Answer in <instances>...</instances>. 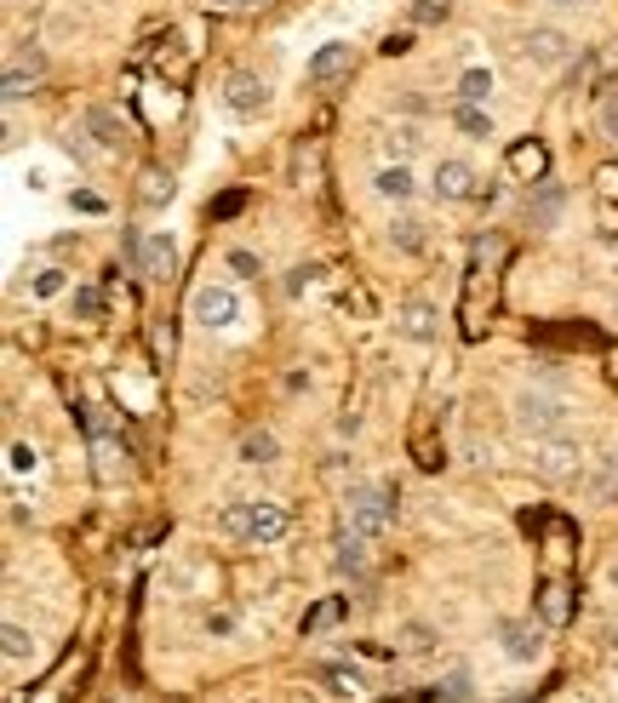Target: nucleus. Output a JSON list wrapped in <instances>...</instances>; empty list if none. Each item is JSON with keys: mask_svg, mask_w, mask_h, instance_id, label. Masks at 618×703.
<instances>
[{"mask_svg": "<svg viewBox=\"0 0 618 703\" xmlns=\"http://www.w3.org/2000/svg\"><path fill=\"white\" fill-rule=\"evenodd\" d=\"M395 486H349L344 497V527L349 532H361L367 543H379L390 527H395Z\"/></svg>", "mask_w": 618, "mask_h": 703, "instance_id": "1", "label": "nucleus"}, {"mask_svg": "<svg viewBox=\"0 0 618 703\" xmlns=\"http://www.w3.org/2000/svg\"><path fill=\"white\" fill-rule=\"evenodd\" d=\"M126 258L138 263V275L149 281H172V269H178V246H172V235H126Z\"/></svg>", "mask_w": 618, "mask_h": 703, "instance_id": "2", "label": "nucleus"}, {"mask_svg": "<svg viewBox=\"0 0 618 703\" xmlns=\"http://www.w3.org/2000/svg\"><path fill=\"white\" fill-rule=\"evenodd\" d=\"M567 423V406L556 400V395H533V390H521L516 395V429L521 435H556V429Z\"/></svg>", "mask_w": 618, "mask_h": 703, "instance_id": "3", "label": "nucleus"}, {"mask_svg": "<svg viewBox=\"0 0 618 703\" xmlns=\"http://www.w3.org/2000/svg\"><path fill=\"white\" fill-rule=\"evenodd\" d=\"M189 321H201V326H212V332H224V326H235L240 321V298L230 286H195V298H189Z\"/></svg>", "mask_w": 618, "mask_h": 703, "instance_id": "4", "label": "nucleus"}, {"mask_svg": "<svg viewBox=\"0 0 618 703\" xmlns=\"http://www.w3.org/2000/svg\"><path fill=\"white\" fill-rule=\"evenodd\" d=\"M533 474L544 481H567V474H579V446L567 435H539L533 441Z\"/></svg>", "mask_w": 618, "mask_h": 703, "instance_id": "5", "label": "nucleus"}, {"mask_svg": "<svg viewBox=\"0 0 618 703\" xmlns=\"http://www.w3.org/2000/svg\"><path fill=\"white\" fill-rule=\"evenodd\" d=\"M498 646H504V657H516V664H539L544 657V629L527 624V618H498Z\"/></svg>", "mask_w": 618, "mask_h": 703, "instance_id": "6", "label": "nucleus"}, {"mask_svg": "<svg viewBox=\"0 0 618 703\" xmlns=\"http://www.w3.org/2000/svg\"><path fill=\"white\" fill-rule=\"evenodd\" d=\"M430 189H435V200H481V177L470 161H435Z\"/></svg>", "mask_w": 618, "mask_h": 703, "instance_id": "7", "label": "nucleus"}, {"mask_svg": "<svg viewBox=\"0 0 618 703\" xmlns=\"http://www.w3.org/2000/svg\"><path fill=\"white\" fill-rule=\"evenodd\" d=\"M81 132H86V138H92L103 155H121V149L132 144V138H126V121H121L109 103H92V109H86V115H81Z\"/></svg>", "mask_w": 618, "mask_h": 703, "instance_id": "8", "label": "nucleus"}, {"mask_svg": "<svg viewBox=\"0 0 618 703\" xmlns=\"http://www.w3.org/2000/svg\"><path fill=\"white\" fill-rule=\"evenodd\" d=\"M224 103L235 115H263V109H270V86H263V75H252V70H235L224 81Z\"/></svg>", "mask_w": 618, "mask_h": 703, "instance_id": "9", "label": "nucleus"}, {"mask_svg": "<svg viewBox=\"0 0 618 703\" xmlns=\"http://www.w3.org/2000/svg\"><path fill=\"white\" fill-rule=\"evenodd\" d=\"M521 47H527V58H533L539 63V70H561V63L572 58V40L561 35V29H527V40H521Z\"/></svg>", "mask_w": 618, "mask_h": 703, "instance_id": "10", "label": "nucleus"}, {"mask_svg": "<svg viewBox=\"0 0 618 703\" xmlns=\"http://www.w3.org/2000/svg\"><path fill=\"white\" fill-rule=\"evenodd\" d=\"M286 532H293V515H286V504H275V497H258V504H252V543H281Z\"/></svg>", "mask_w": 618, "mask_h": 703, "instance_id": "11", "label": "nucleus"}, {"mask_svg": "<svg viewBox=\"0 0 618 703\" xmlns=\"http://www.w3.org/2000/svg\"><path fill=\"white\" fill-rule=\"evenodd\" d=\"M349 70H356V52H349L344 40H326V47L309 58V81H316V86L338 81V75H349Z\"/></svg>", "mask_w": 618, "mask_h": 703, "instance_id": "12", "label": "nucleus"}, {"mask_svg": "<svg viewBox=\"0 0 618 703\" xmlns=\"http://www.w3.org/2000/svg\"><path fill=\"white\" fill-rule=\"evenodd\" d=\"M435 321H441L435 304L407 298V304H401V321H395V326H401V337H412V344H430V337H435Z\"/></svg>", "mask_w": 618, "mask_h": 703, "instance_id": "13", "label": "nucleus"}, {"mask_svg": "<svg viewBox=\"0 0 618 703\" xmlns=\"http://www.w3.org/2000/svg\"><path fill=\"white\" fill-rule=\"evenodd\" d=\"M40 70H47V58H40V52H29V58H12V70H7V103H24V98L35 92Z\"/></svg>", "mask_w": 618, "mask_h": 703, "instance_id": "14", "label": "nucleus"}, {"mask_svg": "<svg viewBox=\"0 0 618 703\" xmlns=\"http://www.w3.org/2000/svg\"><path fill=\"white\" fill-rule=\"evenodd\" d=\"M333 566L344 578H367V538L361 532H338V543H333Z\"/></svg>", "mask_w": 618, "mask_h": 703, "instance_id": "15", "label": "nucleus"}, {"mask_svg": "<svg viewBox=\"0 0 618 703\" xmlns=\"http://www.w3.org/2000/svg\"><path fill=\"white\" fill-rule=\"evenodd\" d=\"M372 189H379L384 200H395V207H407L412 200V172H407V161H390V166H379V177H372Z\"/></svg>", "mask_w": 618, "mask_h": 703, "instance_id": "16", "label": "nucleus"}, {"mask_svg": "<svg viewBox=\"0 0 618 703\" xmlns=\"http://www.w3.org/2000/svg\"><path fill=\"white\" fill-rule=\"evenodd\" d=\"M453 126L464 132V138H493V115H487V109H481V103H453Z\"/></svg>", "mask_w": 618, "mask_h": 703, "instance_id": "17", "label": "nucleus"}, {"mask_svg": "<svg viewBox=\"0 0 618 703\" xmlns=\"http://www.w3.org/2000/svg\"><path fill=\"white\" fill-rule=\"evenodd\" d=\"M172 195H178V184H172L161 166H144V177H138V200H144V207H166Z\"/></svg>", "mask_w": 618, "mask_h": 703, "instance_id": "18", "label": "nucleus"}, {"mask_svg": "<svg viewBox=\"0 0 618 703\" xmlns=\"http://www.w3.org/2000/svg\"><path fill=\"white\" fill-rule=\"evenodd\" d=\"M390 246H395V252H407V258H418V252H424V223H418V218H395L390 223Z\"/></svg>", "mask_w": 618, "mask_h": 703, "instance_id": "19", "label": "nucleus"}, {"mask_svg": "<svg viewBox=\"0 0 618 703\" xmlns=\"http://www.w3.org/2000/svg\"><path fill=\"white\" fill-rule=\"evenodd\" d=\"M395 652H407V657L435 652V629L430 624H401V629H395Z\"/></svg>", "mask_w": 618, "mask_h": 703, "instance_id": "20", "label": "nucleus"}, {"mask_svg": "<svg viewBox=\"0 0 618 703\" xmlns=\"http://www.w3.org/2000/svg\"><path fill=\"white\" fill-rule=\"evenodd\" d=\"M275 435L270 429H252V435H240V464H275Z\"/></svg>", "mask_w": 618, "mask_h": 703, "instance_id": "21", "label": "nucleus"}, {"mask_svg": "<svg viewBox=\"0 0 618 703\" xmlns=\"http://www.w3.org/2000/svg\"><path fill=\"white\" fill-rule=\"evenodd\" d=\"M0 652H7V664H24V657H35V634L24 624H7L0 629Z\"/></svg>", "mask_w": 618, "mask_h": 703, "instance_id": "22", "label": "nucleus"}, {"mask_svg": "<svg viewBox=\"0 0 618 703\" xmlns=\"http://www.w3.org/2000/svg\"><path fill=\"white\" fill-rule=\"evenodd\" d=\"M218 527H224L230 538H252V504H247V497H235V504H224V515H218Z\"/></svg>", "mask_w": 618, "mask_h": 703, "instance_id": "23", "label": "nucleus"}, {"mask_svg": "<svg viewBox=\"0 0 618 703\" xmlns=\"http://www.w3.org/2000/svg\"><path fill=\"white\" fill-rule=\"evenodd\" d=\"M487 92H493V75L487 70H464L458 75V98L464 103H487Z\"/></svg>", "mask_w": 618, "mask_h": 703, "instance_id": "24", "label": "nucleus"}, {"mask_svg": "<svg viewBox=\"0 0 618 703\" xmlns=\"http://www.w3.org/2000/svg\"><path fill=\"white\" fill-rule=\"evenodd\" d=\"M544 161H549V155H544V144H521V149L510 155V166H516L521 177H544Z\"/></svg>", "mask_w": 618, "mask_h": 703, "instance_id": "25", "label": "nucleus"}, {"mask_svg": "<svg viewBox=\"0 0 618 703\" xmlns=\"http://www.w3.org/2000/svg\"><path fill=\"white\" fill-rule=\"evenodd\" d=\"M470 669H447L441 675V703H470Z\"/></svg>", "mask_w": 618, "mask_h": 703, "instance_id": "26", "label": "nucleus"}, {"mask_svg": "<svg viewBox=\"0 0 618 703\" xmlns=\"http://www.w3.org/2000/svg\"><path fill=\"white\" fill-rule=\"evenodd\" d=\"M326 687H333L338 698H356L361 692V675L356 669H326Z\"/></svg>", "mask_w": 618, "mask_h": 703, "instance_id": "27", "label": "nucleus"}, {"mask_svg": "<svg viewBox=\"0 0 618 703\" xmlns=\"http://www.w3.org/2000/svg\"><path fill=\"white\" fill-rule=\"evenodd\" d=\"M384 144H390V161H407V155L418 149V132H412V126H401V132H390Z\"/></svg>", "mask_w": 618, "mask_h": 703, "instance_id": "28", "label": "nucleus"}, {"mask_svg": "<svg viewBox=\"0 0 618 703\" xmlns=\"http://www.w3.org/2000/svg\"><path fill=\"white\" fill-rule=\"evenodd\" d=\"M544 618H549V624H561V618H567V589H556V583L544 589Z\"/></svg>", "mask_w": 618, "mask_h": 703, "instance_id": "29", "label": "nucleus"}, {"mask_svg": "<svg viewBox=\"0 0 618 703\" xmlns=\"http://www.w3.org/2000/svg\"><path fill=\"white\" fill-rule=\"evenodd\" d=\"M63 292V269H40L35 275V298H58Z\"/></svg>", "mask_w": 618, "mask_h": 703, "instance_id": "30", "label": "nucleus"}, {"mask_svg": "<svg viewBox=\"0 0 618 703\" xmlns=\"http://www.w3.org/2000/svg\"><path fill=\"white\" fill-rule=\"evenodd\" d=\"M98 309H103V298H98L92 286H81L75 292V314H81V321H98Z\"/></svg>", "mask_w": 618, "mask_h": 703, "instance_id": "31", "label": "nucleus"}, {"mask_svg": "<svg viewBox=\"0 0 618 703\" xmlns=\"http://www.w3.org/2000/svg\"><path fill=\"white\" fill-rule=\"evenodd\" d=\"M40 458H35V446H24V441H12V474H29Z\"/></svg>", "mask_w": 618, "mask_h": 703, "instance_id": "32", "label": "nucleus"}, {"mask_svg": "<svg viewBox=\"0 0 618 703\" xmlns=\"http://www.w3.org/2000/svg\"><path fill=\"white\" fill-rule=\"evenodd\" d=\"M412 17H418V24H435V17H447V0H418Z\"/></svg>", "mask_w": 618, "mask_h": 703, "instance_id": "33", "label": "nucleus"}, {"mask_svg": "<svg viewBox=\"0 0 618 703\" xmlns=\"http://www.w3.org/2000/svg\"><path fill=\"white\" fill-rule=\"evenodd\" d=\"M230 269H240V275H252V281L263 275V263H258L252 252H230Z\"/></svg>", "mask_w": 618, "mask_h": 703, "instance_id": "34", "label": "nucleus"}, {"mask_svg": "<svg viewBox=\"0 0 618 703\" xmlns=\"http://www.w3.org/2000/svg\"><path fill=\"white\" fill-rule=\"evenodd\" d=\"M309 281H316V269H293V275H286V292H293V298H304Z\"/></svg>", "mask_w": 618, "mask_h": 703, "instance_id": "35", "label": "nucleus"}, {"mask_svg": "<svg viewBox=\"0 0 618 703\" xmlns=\"http://www.w3.org/2000/svg\"><path fill=\"white\" fill-rule=\"evenodd\" d=\"M333 618H338V601H326V606L309 612V624H304V629H321V624H333Z\"/></svg>", "mask_w": 618, "mask_h": 703, "instance_id": "36", "label": "nucleus"}, {"mask_svg": "<svg viewBox=\"0 0 618 703\" xmlns=\"http://www.w3.org/2000/svg\"><path fill=\"white\" fill-rule=\"evenodd\" d=\"M230 629H235L230 612H207V634H230Z\"/></svg>", "mask_w": 618, "mask_h": 703, "instance_id": "37", "label": "nucleus"}, {"mask_svg": "<svg viewBox=\"0 0 618 703\" xmlns=\"http://www.w3.org/2000/svg\"><path fill=\"white\" fill-rule=\"evenodd\" d=\"M407 47H412V35H390V40H384V58H401Z\"/></svg>", "mask_w": 618, "mask_h": 703, "instance_id": "38", "label": "nucleus"}, {"mask_svg": "<svg viewBox=\"0 0 618 703\" xmlns=\"http://www.w3.org/2000/svg\"><path fill=\"white\" fill-rule=\"evenodd\" d=\"M602 189H607V195H618V166H607V172H602Z\"/></svg>", "mask_w": 618, "mask_h": 703, "instance_id": "39", "label": "nucleus"}, {"mask_svg": "<svg viewBox=\"0 0 618 703\" xmlns=\"http://www.w3.org/2000/svg\"><path fill=\"white\" fill-rule=\"evenodd\" d=\"M607 132H613V138H618V109H607Z\"/></svg>", "mask_w": 618, "mask_h": 703, "instance_id": "40", "label": "nucleus"}, {"mask_svg": "<svg viewBox=\"0 0 618 703\" xmlns=\"http://www.w3.org/2000/svg\"><path fill=\"white\" fill-rule=\"evenodd\" d=\"M607 646L618 652V624H607Z\"/></svg>", "mask_w": 618, "mask_h": 703, "instance_id": "41", "label": "nucleus"}, {"mask_svg": "<svg viewBox=\"0 0 618 703\" xmlns=\"http://www.w3.org/2000/svg\"><path fill=\"white\" fill-rule=\"evenodd\" d=\"M544 7H584V0H544Z\"/></svg>", "mask_w": 618, "mask_h": 703, "instance_id": "42", "label": "nucleus"}, {"mask_svg": "<svg viewBox=\"0 0 618 703\" xmlns=\"http://www.w3.org/2000/svg\"><path fill=\"white\" fill-rule=\"evenodd\" d=\"M218 7H258V0H218Z\"/></svg>", "mask_w": 618, "mask_h": 703, "instance_id": "43", "label": "nucleus"}, {"mask_svg": "<svg viewBox=\"0 0 618 703\" xmlns=\"http://www.w3.org/2000/svg\"><path fill=\"white\" fill-rule=\"evenodd\" d=\"M607 578H613V589H618V566H613V572H607Z\"/></svg>", "mask_w": 618, "mask_h": 703, "instance_id": "44", "label": "nucleus"}, {"mask_svg": "<svg viewBox=\"0 0 618 703\" xmlns=\"http://www.w3.org/2000/svg\"><path fill=\"white\" fill-rule=\"evenodd\" d=\"M12 7H24V0H12Z\"/></svg>", "mask_w": 618, "mask_h": 703, "instance_id": "45", "label": "nucleus"}]
</instances>
